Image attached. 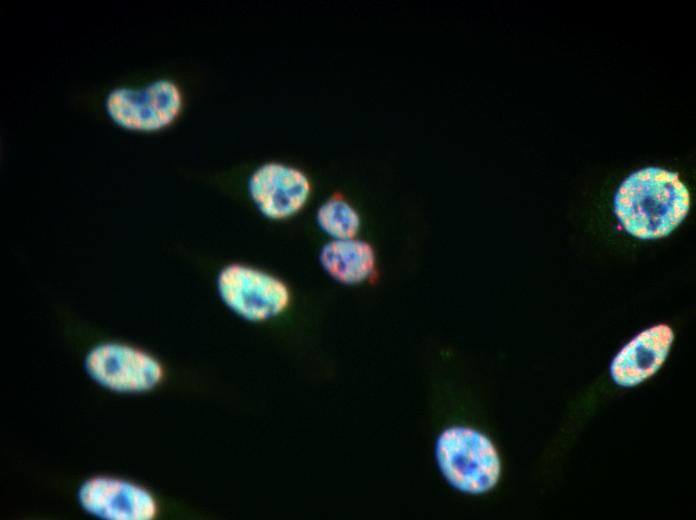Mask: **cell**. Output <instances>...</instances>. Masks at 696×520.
Instances as JSON below:
<instances>
[{"mask_svg": "<svg viewBox=\"0 0 696 520\" xmlns=\"http://www.w3.org/2000/svg\"><path fill=\"white\" fill-rule=\"evenodd\" d=\"M90 102L118 130L152 135L177 123L185 110L186 93L174 76L140 71L110 81L92 93Z\"/></svg>", "mask_w": 696, "mask_h": 520, "instance_id": "6da1fadb", "label": "cell"}, {"mask_svg": "<svg viewBox=\"0 0 696 520\" xmlns=\"http://www.w3.org/2000/svg\"><path fill=\"white\" fill-rule=\"evenodd\" d=\"M614 208L628 233L640 239H655L668 235L687 215L689 193L678 174L648 167L623 181Z\"/></svg>", "mask_w": 696, "mask_h": 520, "instance_id": "7a4b0ae2", "label": "cell"}, {"mask_svg": "<svg viewBox=\"0 0 696 520\" xmlns=\"http://www.w3.org/2000/svg\"><path fill=\"white\" fill-rule=\"evenodd\" d=\"M436 467L445 483L463 494L492 490L501 476V460L493 442L464 425H448L434 443Z\"/></svg>", "mask_w": 696, "mask_h": 520, "instance_id": "3957f363", "label": "cell"}, {"mask_svg": "<svg viewBox=\"0 0 696 520\" xmlns=\"http://www.w3.org/2000/svg\"><path fill=\"white\" fill-rule=\"evenodd\" d=\"M216 288L223 304L249 322L276 318L291 301L290 290L282 279L242 263L224 266L217 275Z\"/></svg>", "mask_w": 696, "mask_h": 520, "instance_id": "277c9868", "label": "cell"}, {"mask_svg": "<svg viewBox=\"0 0 696 520\" xmlns=\"http://www.w3.org/2000/svg\"><path fill=\"white\" fill-rule=\"evenodd\" d=\"M84 368L100 386L119 393H142L164 376L160 361L150 353L122 342H103L86 354Z\"/></svg>", "mask_w": 696, "mask_h": 520, "instance_id": "5b68a950", "label": "cell"}, {"mask_svg": "<svg viewBox=\"0 0 696 520\" xmlns=\"http://www.w3.org/2000/svg\"><path fill=\"white\" fill-rule=\"evenodd\" d=\"M312 185L297 166L268 161L258 165L247 181L248 196L266 219L282 221L300 213L310 199Z\"/></svg>", "mask_w": 696, "mask_h": 520, "instance_id": "8992f818", "label": "cell"}, {"mask_svg": "<svg viewBox=\"0 0 696 520\" xmlns=\"http://www.w3.org/2000/svg\"><path fill=\"white\" fill-rule=\"evenodd\" d=\"M78 501L87 513L105 520H151L158 508L144 487L107 476L86 480L78 490Z\"/></svg>", "mask_w": 696, "mask_h": 520, "instance_id": "52a82bcc", "label": "cell"}, {"mask_svg": "<svg viewBox=\"0 0 696 520\" xmlns=\"http://www.w3.org/2000/svg\"><path fill=\"white\" fill-rule=\"evenodd\" d=\"M673 338L672 329L665 324L642 331L613 359L610 372L614 382L631 387L654 375L665 361Z\"/></svg>", "mask_w": 696, "mask_h": 520, "instance_id": "ba28073f", "label": "cell"}, {"mask_svg": "<svg viewBox=\"0 0 696 520\" xmlns=\"http://www.w3.org/2000/svg\"><path fill=\"white\" fill-rule=\"evenodd\" d=\"M318 259L330 278L350 286L368 281L377 267L375 249L358 237L330 239L321 247Z\"/></svg>", "mask_w": 696, "mask_h": 520, "instance_id": "9c48e42d", "label": "cell"}, {"mask_svg": "<svg viewBox=\"0 0 696 520\" xmlns=\"http://www.w3.org/2000/svg\"><path fill=\"white\" fill-rule=\"evenodd\" d=\"M316 222L320 230L330 239L357 237L361 228L359 212L340 196H333L318 207Z\"/></svg>", "mask_w": 696, "mask_h": 520, "instance_id": "30bf717a", "label": "cell"}]
</instances>
